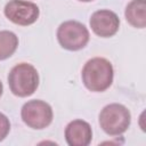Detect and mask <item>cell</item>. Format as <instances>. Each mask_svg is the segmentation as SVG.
Here are the masks:
<instances>
[{"label":"cell","mask_w":146,"mask_h":146,"mask_svg":"<svg viewBox=\"0 0 146 146\" xmlns=\"http://www.w3.org/2000/svg\"><path fill=\"white\" fill-rule=\"evenodd\" d=\"M113 66L110 60L103 57L89 59L81 72L84 87L94 92H102L108 89L113 82Z\"/></svg>","instance_id":"1"},{"label":"cell","mask_w":146,"mask_h":146,"mask_svg":"<svg viewBox=\"0 0 146 146\" xmlns=\"http://www.w3.org/2000/svg\"><path fill=\"white\" fill-rule=\"evenodd\" d=\"M10 91L18 97H27L34 94L39 86V74L36 68L29 63L15 65L8 74Z\"/></svg>","instance_id":"2"},{"label":"cell","mask_w":146,"mask_h":146,"mask_svg":"<svg viewBox=\"0 0 146 146\" xmlns=\"http://www.w3.org/2000/svg\"><path fill=\"white\" fill-rule=\"evenodd\" d=\"M130 122L131 114L122 104H108L99 113V125L110 136L122 135L128 130Z\"/></svg>","instance_id":"3"},{"label":"cell","mask_w":146,"mask_h":146,"mask_svg":"<svg viewBox=\"0 0 146 146\" xmlns=\"http://www.w3.org/2000/svg\"><path fill=\"white\" fill-rule=\"evenodd\" d=\"M57 40L64 49L76 51L87 46L89 31L78 21H66L57 29Z\"/></svg>","instance_id":"4"},{"label":"cell","mask_w":146,"mask_h":146,"mask_svg":"<svg viewBox=\"0 0 146 146\" xmlns=\"http://www.w3.org/2000/svg\"><path fill=\"white\" fill-rule=\"evenodd\" d=\"M21 116L27 127L40 130L47 128L52 122L54 113L48 103L40 99H33L23 105Z\"/></svg>","instance_id":"5"},{"label":"cell","mask_w":146,"mask_h":146,"mask_svg":"<svg viewBox=\"0 0 146 146\" xmlns=\"http://www.w3.org/2000/svg\"><path fill=\"white\" fill-rule=\"evenodd\" d=\"M3 13L10 22L22 26L33 24L40 15L39 7L34 2L24 0H10L6 3Z\"/></svg>","instance_id":"6"},{"label":"cell","mask_w":146,"mask_h":146,"mask_svg":"<svg viewBox=\"0 0 146 146\" xmlns=\"http://www.w3.org/2000/svg\"><path fill=\"white\" fill-rule=\"evenodd\" d=\"M90 27L92 32L100 38H110L114 35L120 26L117 15L108 9L95 11L90 17Z\"/></svg>","instance_id":"7"},{"label":"cell","mask_w":146,"mask_h":146,"mask_svg":"<svg viewBox=\"0 0 146 146\" xmlns=\"http://www.w3.org/2000/svg\"><path fill=\"white\" fill-rule=\"evenodd\" d=\"M92 130L83 120H73L65 128V140L70 146H87L91 143Z\"/></svg>","instance_id":"8"},{"label":"cell","mask_w":146,"mask_h":146,"mask_svg":"<svg viewBox=\"0 0 146 146\" xmlns=\"http://www.w3.org/2000/svg\"><path fill=\"white\" fill-rule=\"evenodd\" d=\"M127 22L137 29H144L146 26V1L132 0L128 3L125 11Z\"/></svg>","instance_id":"9"},{"label":"cell","mask_w":146,"mask_h":146,"mask_svg":"<svg viewBox=\"0 0 146 146\" xmlns=\"http://www.w3.org/2000/svg\"><path fill=\"white\" fill-rule=\"evenodd\" d=\"M18 47V38L11 31H0V60L9 58Z\"/></svg>","instance_id":"10"},{"label":"cell","mask_w":146,"mask_h":146,"mask_svg":"<svg viewBox=\"0 0 146 146\" xmlns=\"http://www.w3.org/2000/svg\"><path fill=\"white\" fill-rule=\"evenodd\" d=\"M9 131H10V122H9V119L5 114L0 113V141L3 140L7 137V135L9 133Z\"/></svg>","instance_id":"11"},{"label":"cell","mask_w":146,"mask_h":146,"mask_svg":"<svg viewBox=\"0 0 146 146\" xmlns=\"http://www.w3.org/2000/svg\"><path fill=\"white\" fill-rule=\"evenodd\" d=\"M2 91H3V86H2V82L0 81V97L2 95Z\"/></svg>","instance_id":"12"},{"label":"cell","mask_w":146,"mask_h":146,"mask_svg":"<svg viewBox=\"0 0 146 146\" xmlns=\"http://www.w3.org/2000/svg\"><path fill=\"white\" fill-rule=\"evenodd\" d=\"M79 1H82V2H90V1H92V0H79Z\"/></svg>","instance_id":"13"}]
</instances>
